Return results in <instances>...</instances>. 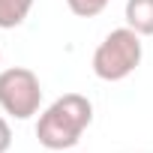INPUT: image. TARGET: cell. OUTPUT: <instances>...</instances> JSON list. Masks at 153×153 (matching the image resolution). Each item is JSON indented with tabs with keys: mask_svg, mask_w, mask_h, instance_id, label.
Here are the masks:
<instances>
[{
	"mask_svg": "<svg viewBox=\"0 0 153 153\" xmlns=\"http://www.w3.org/2000/svg\"><path fill=\"white\" fill-rule=\"evenodd\" d=\"M93 123V105L81 93H63L54 99L36 123V138L45 150L66 153L81 141L84 129Z\"/></svg>",
	"mask_w": 153,
	"mask_h": 153,
	"instance_id": "cell-1",
	"label": "cell"
},
{
	"mask_svg": "<svg viewBox=\"0 0 153 153\" xmlns=\"http://www.w3.org/2000/svg\"><path fill=\"white\" fill-rule=\"evenodd\" d=\"M141 36L132 27L111 30L93 51V75L99 81H123L141 66Z\"/></svg>",
	"mask_w": 153,
	"mask_h": 153,
	"instance_id": "cell-2",
	"label": "cell"
},
{
	"mask_svg": "<svg viewBox=\"0 0 153 153\" xmlns=\"http://www.w3.org/2000/svg\"><path fill=\"white\" fill-rule=\"evenodd\" d=\"M42 105V84L36 72L27 66L0 69V108L15 120H30L39 114Z\"/></svg>",
	"mask_w": 153,
	"mask_h": 153,
	"instance_id": "cell-3",
	"label": "cell"
},
{
	"mask_svg": "<svg viewBox=\"0 0 153 153\" xmlns=\"http://www.w3.org/2000/svg\"><path fill=\"white\" fill-rule=\"evenodd\" d=\"M123 15L138 36H153V0H126Z\"/></svg>",
	"mask_w": 153,
	"mask_h": 153,
	"instance_id": "cell-4",
	"label": "cell"
},
{
	"mask_svg": "<svg viewBox=\"0 0 153 153\" xmlns=\"http://www.w3.org/2000/svg\"><path fill=\"white\" fill-rule=\"evenodd\" d=\"M33 9V0H0V30H12L24 24Z\"/></svg>",
	"mask_w": 153,
	"mask_h": 153,
	"instance_id": "cell-5",
	"label": "cell"
},
{
	"mask_svg": "<svg viewBox=\"0 0 153 153\" xmlns=\"http://www.w3.org/2000/svg\"><path fill=\"white\" fill-rule=\"evenodd\" d=\"M108 3H111V0H66L69 12L78 15V18H93V15H99Z\"/></svg>",
	"mask_w": 153,
	"mask_h": 153,
	"instance_id": "cell-6",
	"label": "cell"
},
{
	"mask_svg": "<svg viewBox=\"0 0 153 153\" xmlns=\"http://www.w3.org/2000/svg\"><path fill=\"white\" fill-rule=\"evenodd\" d=\"M12 147V129L6 123V117H0V153H6Z\"/></svg>",
	"mask_w": 153,
	"mask_h": 153,
	"instance_id": "cell-7",
	"label": "cell"
},
{
	"mask_svg": "<svg viewBox=\"0 0 153 153\" xmlns=\"http://www.w3.org/2000/svg\"><path fill=\"white\" fill-rule=\"evenodd\" d=\"M0 60H3V51H0Z\"/></svg>",
	"mask_w": 153,
	"mask_h": 153,
	"instance_id": "cell-8",
	"label": "cell"
}]
</instances>
